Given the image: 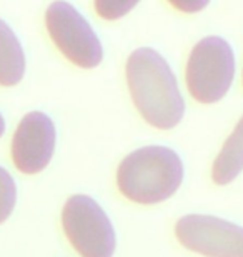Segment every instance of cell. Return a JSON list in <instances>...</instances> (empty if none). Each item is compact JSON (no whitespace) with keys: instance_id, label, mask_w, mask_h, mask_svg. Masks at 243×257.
Returning a JSON list of instances; mask_svg holds the SVG:
<instances>
[{"instance_id":"1","label":"cell","mask_w":243,"mask_h":257,"mask_svg":"<svg viewBox=\"0 0 243 257\" xmlns=\"http://www.w3.org/2000/svg\"><path fill=\"white\" fill-rule=\"evenodd\" d=\"M125 75L133 104L147 124L160 131L180 124L185 100L168 62L157 50L142 47L132 52Z\"/></svg>"},{"instance_id":"2","label":"cell","mask_w":243,"mask_h":257,"mask_svg":"<svg viewBox=\"0 0 243 257\" xmlns=\"http://www.w3.org/2000/svg\"><path fill=\"white\" fill-rule=\"evenodd\" d=\"M183 162L173 149L147 146L120 162L117 187L135 204H160L175 195L183 182Z\"/></svg>"},{"instance_id":"3","label":"cell","mask_w":243,"mask_h":257,"mask_svg":"<svg viewBox=\"0 0 243 257\" xmlns=\"http://www.w3.org/2000/svg\"><path fill=\"white\" fill-rule=\"evenodd\" d=\"M235 77V55L221 37H205L190 52L185 82L200 104H215L228 94Z\"/></svg>"},{"instance_id":"4","label":"cell","mask_w":243,"mask_h":257,"mask_svg":"<svg viewBox=\"0 0 243 257\" xmlns=\"http://www.w3.org/2000/svg\"><path fill=\"white\" fill-rule=\"evenodd\" d=\"M62 227L80 257H112L117 247L115 229L100 204L75 194L62 209Z\"/></svg>"},{"instance_id":"5","label":"cell","mask_w":243,"mask_h":257,"mask_svg":"<svg viewBox=\"0 0 243 257\" xmlns=\"http://www.w3.org/2000/svg\"><path fill=\"white\" fill-rule=\"evenodd\" d=\"M45 27L52 42L82 69H94L103 60V49L95 30L74 5L65 0H55L45 12Z\"/></svg>"},{"instance_id":"6","label":"cell","mask_w":243,"mask_h":257,"mask_svg":"<svg viewBox=\"0 0 243 257\" xmlns=\"http://www.w3.org/2000/svg\"><path fill=\"white\" fill-rule=\"evenodd\" d=\"M175 235L185 249L205 257H243V227L205 214L183 215Z\"/></svg>"},{"instance_id":"7","label":"cell","mask_w":243,"mask_h":257,"mask_svg":"<svg viewBox=\"0 0 243 257\" xmlns=\"http://www.w3.org/2000/svg\"><path fill=\"white\" fill-rule=\"evenodd\" d=\"M57 132L44 112H29L12 139V161L22 174L34 176L49 166L55 151Z\"/></svg>"},{"instance_id":"8","label":"cell","mask_w":243,"mask_h":257,"mask_svg":"<svg viewBox=\"0 0 243 257\" xmlns=\"http://www.w3.org/2000/svg\"><path fill=\"white\" fill-rule=\"evenodd\" d=\"M243 171V115L225 141L211 167V179L218 186L233 182Z\"/></svg>"},{"instance_id":"9","label":"cell","mask_w":243,"mask_h":257,"mask_svg":"<svg viewBox=\"0 0 243 257\" xmlns=\"http://www.w3.org/2000/svg\"><path fill=\"white\" fill-rule=\"evenodd\" d=\"M25 54L17 35L0 19V85L14 87L24 79Z\"/></svg>"},{"instance_id":"10","label":"cell","mask_w":243,"mask_h":257,"mask_svg":"<svg viewBox=\"0 0 243 257\" xmlns=\"http://www.w3.org/2000/svg\"><path fill=\"white\" fill-rule=\"evenodd\" d=\"M17 202V186L7 169L0 166V224L12 215Z\"/></svg>"},{"instance_id":"11","label":"cell","mask_w":243,"mask_h":257,"mask_svg":"<svg viewBox=\"0 0 243 257\" xmlns=\"http://www.w3.org/2000/svg\"><path fill=\"white\" fill-rule=\"evenodd\" d=\"M140 0H94L95 12L103 20H118L127 15Z\"/></svg>"},{"instance_id":"12","label":"cell","mask_w":243,"mask_h":257,"mask_svg":"<svg viewBox=\"0 0 243 257\" xmlns=\"http://www.w3.org/2000/svg\"><path fill=\"white\" fill-rule=\"evenodd\" d=\"M170 5L175 7L180 12L185 14H196L200 10H203L206 5L210 4V0H168Z\"/></svg>"},{"instance_id":"13","label":"cell","mask_w":243,"mask_h":257,"mask_svg":"<svg viewBox=\"0 0 243 257\" xmlns=\"http://www.w3.org/2000/svg\"><path fill=\"white\" fill-rule=\"evenodd\" d=\"M4 132H5V120H4V115L0 114V137L4 136Z\"/></svg>"}]
</instances>
